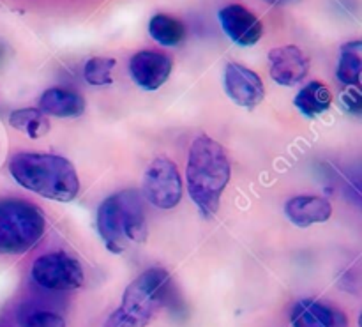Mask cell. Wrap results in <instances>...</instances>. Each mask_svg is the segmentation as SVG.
<instances>
[{
  "mask_svg": "<svg viewBox=\"0 0 362 327\" xmlns=\"http://www.w3.org/2000/svg\"><path fill=\"white\" fill-rule=\"evenodd\" d=\"M25 327H66V322L52 311H35L25 321Z\"/></svg>",
  "mask_w": 362,
  "mask_h": 327,
  "instance_id": "20",
  "label": "cell"
},
{
  "mask_svg": "<svg viewBox=\"0 0 362 327\" xmlns=\"http://www.w3.org/2000/svg\"><path fill=\"white\" fill-rule=\"evenodd\" d=\"M293 327H349V319L338 308L304 299L292 310Z\"/></svg>",
  "mask_w": 362,
  "mask_h": 327,
  "instance_id": "12",
  "label": "cell"
},
{
  "mask_svg": "<svg viewBox=\"0 0 362 327\" xmlns=\"http://www.w3.org/2000/svg\"><path fill=\"white\" fill-rule=\"evenodd\" d=\"M219 23L225 34L240 46H253L264 35V25L257 14L240 4H230L219 11Z\"/></svg>",
  "mask_w": 362,
  "mask_h": 327,
  "instance_id": "9",
  "label": "cell"
},
{
  "mask_svg": "<svg viewBox=\"0 0 362 327\" xmlns=\"http://www.w3.org/2000/svg\"><path fill=\"white\" fill-rule=\"evenodd\" d=\"M117 66L115 59H106V57H94L87 60L83 69V78L88 85L101 87V85H110L113 81V69Z\"/></svg>",
  "mask_w": 362,
  "mask_h": 327,
  "instance_id": "19",
  "label": "cell"
},
{
  "mask_svg": "<svg viewBox=\"0 0 362 327\" xmlns=\"http://www.w3.org/2000/svg\"><path fill=\"white\" fill-rule=\"evenodd\" d=\"M129 71L136 85L145 91H158L172 73V59L165 53L144 50L131 57Z\"/></svg>",
  "mask_w": 362,
  "mask_h": 327,
  "instance_id": "11",
  "label": "cell"
},
{
  "mask_svg": "<svg viewBox=\"0 0 362 327\" xmlns=\"http://www.w3.org/2000/svg\"><path fill=\"white\" fill-rule=\"evenodd\" d=\"M148 34L163 46H177L186 38V27L168 14H156L148 23Z\"/></svg>",
  "mask_w": 362,
  "mask_h": 327,
  "instance_id": "16",
  "label": "cell"
},
{
  "mask_svg": "<svg viewBox=\"0 0 362 327\" xmlns=\"http://www.w3.org/2000/svg\"><path fill=\"white\" fill-rule=\"evenodd\" d=\"M285 212L293 225L311 226L327 222L332 214V205L322 197L304 195V197L290 198L285 205Z\"/></svg>",
  "mask_w": 362,
  "mask_h": 327,
  "instance_id": "13",
  "label": "cell"
},
{
  "mask_svg": "<svg viewBox=\"0 0 362 327\" xmlns=\"http://www.w3.org/2000/svg\"><path fill=\"white\" fill-rule=\"evenodd\" d=\"M9 172L21 188L48 200L71 202L80 193L76 170L62 156L20 152L11 159Z\"/></svg>",
  "mask_w": 362,
  "mask_h": 327,
  "instance_id": "2",
  "label": "cell"
},
{
  "mask_svg": "<svg viewBox=\"0 0 362 327\" xmlns=\"http://www.w3.org/2000/svg\"><path fill=\"white\" fill-rule=\"evenodd\" d=\"M39 112L53 117H80L85 112V99L67 88H48L39 99Z\"/></svg>",
  "mask_w": 362,
  "mask_h": 327,
  "instance_id": "14",
  "label": "cell"
},
{
  "mask_svg": "<svg viewBox=\"0 0 362 327\" xmlns=\"http://www.w3.org/2000/svg\"><path fill=\"white\" fill-rule=\"evenodd\" d=\"M9 122L11 126L16 127L18 131L27 133L32 140L45 137L49 130V124L48 120H46L45 113L39 112L37 108L16 110V112L11 113Z\"/></svg>",
  "mask_w": 362,
  "mask_h": 327,
  "instance_id": "18",
  "label": "cell"
},
{
  "mask_svg": "<svg viewBox=\"0 0 362 327\" xmlns=\"http://www.w3.org/2000/svg\"><path fill=\"white\" fill-rule=\"evenodd\" d=\"M362 71V42L350 41L341 46V57L338 64V80L343 85H359Z\"/></svg>",
  "mask_w": 362,
  "mask_h": 327,
  "instance_id": "17",
  "label": "cell"
},
{
  "mask_svg": "<svg viewBox=\"0 0 362 327\" xmlns=\"http://www.w3.org/2000/svg\"><path fill=\"white\" fill-rule=\"evenodd\" d=\"M225 88L228 98L243 108H255L265 98V87L260 76L255 71L235 62L226 66Z\"/></svg>",
  "mask_w": 362,
  "mask_h": 327,
  "instance_id": "8",
  "label": "cell"
},
{
  "mask_svg": "<svg viewBox=\"0 0 362 327\" xmlns=\"http://www.w3.org/2000/svg\"><path fill=\"white\" fill-rule=\"evenodd\" d=\"M341 101H343V105L346 106V110H349V112L361 113L362 103H361V94H359V91H354V88H350V91L343 92Z\"/></svg>",
  "mask_w": 362,
  "mask_h": 327,
  "instance_id": "21",
  "label": "cell"
},
{
  "mask_svg": "<svg viewBox=\"0 0 362 327\" xmlns=\"http://www.w3.org/2000/svg\"><path fill=\"white\" fill-rule=\"evenodd\" d=\"M83 278L80 262L64 251L42 255L32 265V280L42 289L57 292L80 289L83 285Z\"/></svg>",
  "mask_w": 362,
  "mask_h": 327,
  "instance_id": "6",
  "label": "cell"
},
{
  "mask_svg": "<svg viewBox=\"0 0 362 327\" xmlns=\"http://www.w3.org/2000/svg\"><path fill=\"white\" fill-rule=\"evenodd\" d=\"M332 96L329 91L327 85L320 84V81H310L304 88H300L299 94L296 96V101L293 105L299 108V112L303 115L313 117L322 115V113L327 112L331 108Z\"/></svg>",
  "mask_w": 362,
  "mask_h": 327,
  "instance_id": "15",
  "label": "cell"
},
{
  "mask_svg": "<svg viewBox=\"0 0 362 327\" xmlns=\"http://www.w3.org/2000/svg\"><path fill=\"white\" fill-rule=\"evenodd\" d=\"M187 193L204 218L218 212L221 195L230 180V161L221 144L211 137L193 142L187 156Z\"/></svg>",
  "mask_w": 362,
  "mask_h": 327,
  "instance_id": "1",
  "label": "cell"
},
{
  "mask_svg": "<svg viewBox=\"0 0 362 327\" xmlns=\"http://www.w3.org/2000/svg\"><path fill=\"white\" fill-rule=\"evenodd\" d=\"M170 275L163 268L141 272L126 289L119 310L113 311L105 327H147L165 304L170 290Z\"/></svg>",
  "mask_w": 362,
  "mask_h": 327,
  "instance_id": "4",
  "label": "cell"
},
{
  "mask_svg": "<svg viewBox=\"0 0 362 327\" xmlns=\"http://www.w3.org/2000/svg\"><path fill=\"white\" fill-rule=\"evenodd\" d=\"M272 4H285V2H292V0H269Z\"/></svg>",
  "mask_w": 362,
  "mask_h": 327,
  "instance_id": "22",
  "label": "cell"
},
{
  "mask_svg": "<svg viewBox=\"0 0 362 327\" xmlns=\"http://www.w3.org/2000/svg\"><path fill=\"white\" fill-rule=\"evenodd\" d=\"M144 197L158 209H173L182 198L179 168L168 158H156L144 176Z\"/></svg>",
  "mask_w": 362,
  "mask_h": 327,
  "instance_id": "7",
  "label": "cell"
},
{
  "mask_svg": "<svg viewBox=\"0 0 362 327\" xmlns=\"http://www.w3.org/2000/svg\"><path fill=\"white\" fill-rule=\"evenodd\" d=\"M269 62H271L272 80L285 87L299 84L310 73V59L304 55L303 50L293 45L271 50Z\"/></svg>",
  "mask_w": 362,
  "mask_h": 327,
  "instance_id": "10",
  "label": "cell"
},
{
  "mask_svg": "<svg viewBox=\"0 0 362 327\" xmlns=\"http://www.w3.org/2000/svg\"><path fill=\"white\" fill-rule=\"evenodd\" d=\"M46 219L41 209L27 200H4L0 204V257L21 255L45 234Z\"/></svg>",
  "mask_w": 362,
  "mask_h": 327,
  "instance_id": "5",
  "label": "cell"
},
{
  "mask_svg": "<svg viewBox=\"0 0 362 327\" xmlns=\"http://www.w3.org/2000/svg\"><path fill=\"white\" fill-rule=\"evenodd\" d=\"M98 232L112 253H122L127 243H144L147 225L138 191H119L99 205Z\"/></svg>",
  "mask_w": 362,
  "mask_h": 327,
  "instance_id": "3",
  "label": "cell"
}]
</instances>
